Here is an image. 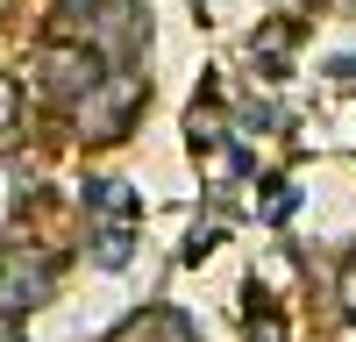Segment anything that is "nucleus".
I'll return each instance as SVG.
<instances>
[{"label":"nucleus","mask_w":356,"mask_h":342,"mask_svg":"<svg viewBox=\"0 0 356 342\" xmlns=\"http://www.w3.org/2000/svg\"><path fill=\"white\" fill-rule=\"evenodd\" d=\"M36 86L50 100H65V107H86L107 86V57L93 43H43L36 50Z\"/></svg>","instance_id":"f257e3e1"},{"label":"nucleus","mask_w":356,"mask_h":342,"mask_svg":"<svg viewBox=\"0 0 356 342\" xmlns=\"http://www.w3.org/2000/svg\"><path fill=\"white\" fill-rule=\"evenodd\" d=\"M57 293V256L36 243H0V314H36Z\"/></svg>","instance_id":"f03ea898"},{"label":"nucleus","mask_w":356,"mask_h":342,"mask_svg":"<svg viewBox=\"0 0 356 342\" xmlns=\"http://www.w3.org/2000/svg\"><path fill=\"white\" fill-rule=\"evenodd\" d=\"M122 342H200V328L186 321V314H171V307H150L143 321H129Z\"/></svg>","instance_id":"7ed1b4c3"},{"label":"nucleus","mask_w":356,"mask_h":342,"mask_svg":"<svg viewBox=\"0 0 356 342\" xmlns=\"http://www.w3.org/2000/svg\"><path fill=\"white\" fill-rule=\"evenodd\" d=\"M93 256H100L107 271H114V264H129V221H107V228H100V243H93Z\"/></svg>","instance_id":"20e7f679"},{"label":"nucleus","mask_w":356,"mask_h":342,"mask_svg":"<svg viewBox=\"0 0 356 342\" xmlns=\"http://www.w3.org/2000/svg\"><path fill=\"white\" fill-rule=\"evenodd\" d=\"M50 8L65 15V22H100V15H114V8H122V0H50Z\"/></svg>","instance_id":"39448f33"},{"label":"nucleus","mask_w":356,"mask_h":342,"mask_svg":"<svg viewBox=\"0 0 356 342\" xmlns=\"http://www.w3.org/2000/svg\"><path fill=\"white\" fill-rule=\"evenodd\" d=\"M15 129H22V86L0 72V136H15Z\"/></svg>","instance_id":"423d86ee"},{"label":"nucleus","mask_w":356,"mask_h":342,"mask_svg":"<svg viewBox=\"0 0 356 342\" xmlns=\"http://www.w3.org/2000/svg\"><path fill=\"white\" fill-rule=\"evenodd\" d=\"M250 342H285V328H278V314L257 300V321H250Z\"/></svg>","instance_id":"0eeeda50"},{"label":"nucleus","mask_w":356,"mask_h":342,"mask_svg":"<svg viewBox=\"0 0 356 342\" xmlns=\"http://www.w3.org/2000/svg\"><path fill=\"white\" fill-rule=\"evenodd\" d=\"M342 307H349V321H356V256L342 264Z\"/></svg>","instance_id":"6e6552de"}]
</instances>
